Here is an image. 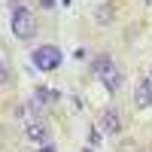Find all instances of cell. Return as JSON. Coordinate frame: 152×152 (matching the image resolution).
<instances>
[{"instance_id":"cell-1","label":"cell","mask_w":152,"mask_h":152,"mask_svg":"<svg viewBox=\"0 0 152 152\" xmlns=\"http://www.w3.org/2000/svg\"><path fill=\"white\" fill-rule=\"evenodd\" d=\"M9 28H12V37H15V40L28 43L31 37L37 34V18H34V12H31L28 6L18 9V12H12V15H9Z\"/></svg>"},{"instance_id":"cell-2","label":"cell","mask_w":152,"mask_h":152,"mask_svg":"<svg viewBox=\"0 0 152 152\" xmlns=\"http://www.w3.org/2000/svg\"><path fill=\"white\" fill-rule=\"evenodd\" d=\"M31 61H34L37 70L52 73V70L61 67V49H58V46H49V43H46V46H37L34 55H31Z\"/></svg>"},{"instance_id":"cell-3","label":"cell","mask_w":152,"mask_h":152,"mask_svg":"<svg viewBox=\"0 0 152 152\" xmlns=\"http://www.w3.org/2000/svg\"><path fill=\"white\" fill-rule=\"evenodd\" d=\"M55 100H58V91H46V88H37V91L31 94V100H28V104H31V110L37 113V116H43V113L49 110V104H55Z\"/></svg>"},{"instance_id":"cell-4","label":"cell","mask_w":152,"mask_h":152,"mask_svg":"<svg viewBox=\"0 0 152 152\" xmlns=\"http://www.w3.org/2000/svg\"><path fill=\"white\" fill-rule=\"evenodd\" d=\"M134 104H137V110L152 107V79H140L134 85Z\"/></svg>"},{"instance_id":"cell-5","label":"cell","mask_w":152,"mask_h":152,"mask_svg":"<svg viewBox=\"0 0 152 152\" xmlns=\"http://www.w3.org/2000/svg\"><path fill=\"white\" fill-rule=\"evenodd\" d=\"M28 140L40 143V146L52 143V134H49V125H46L43 119H37V122H31V125H28Z\"/></svg>"},{"instance_id":"cell-6","label":"cell","mask_w":152,"mask_h":152,"mask_svg":"<svg viewBox=\"0 0 152 152\" xmlns=\"http://www.w3.org/2000/svg\"><path fill=\"white\" fill-rule=\"evenodd\" d=\"M100 131H104V134H119L122 131L119 110H104V116H100Z\"/></svg>"},{"instance_id":"cell-7","label":"cell","mask_w":152,"mask_h":152,"mask_svg":"<svg viewBox=\"0 0 152 152\" xmlns=\"http://www.w3.org/2000/svg\"><path fill=\"white\" fill-rule=\"evenodd\" d=\"M122 79H125V76H122V70H119L116 64H113V67H110L104 76H100V82H104V88H107L110 94H116L119 88H122Z\"/></svg>"},{"instance_id":"cell-8","label":"cell","mask_w":152,"mask_h":152,"mask_svg":"<svg viewBox=\"0 0 152 152\" xmlns=\"http://www.w3.org/2000/svg\"><path fill=\"white\" fill-rule=\"evenodd\" d=\"M110 67H113V58H110L107 52H100V55H94V58H91V73L97 76V79H100V76H104Z\"/></svg>"},{"instance_id":"cell-9","label":"cell","mask_w":152,"mask_h":152,"mask_svg":"<svg viewBox=\"0 0 152 152\" xmlns=\"http://www.w3.org/2000/svg\"><path fill=\"white\" fill-rule=\"evenodd\" d=\"M113 15H116V9H113L110 3H104V6H97V12H94V18H97L100 24H107V21H113Z\"/></svg>"},{"instance_id":"cell-10","label":"cell","mask_w":152,"mask_h":152,"mask_svg":"<svg viewBox=\"0 0 152 152\" xmlns=\"http://www.w3.org/2000/svg\"><path fill=\"white\" fill-rule=\"evenodd\" d=\"M9 82V64H6V55L0 52V85Z\"/></svg>"},{"instance_id":"cell-11","label":"cell","mask_w":152,"mask_h":152,"mask_svg":"<svg viewBox=\"0 0 152 152\" xmlns=\"http://www.w3.org/2000/svg\"><path fill=\"white\" fill-rule=\"evenodd\" d=\"M9 9H12V12H18V9H24V0H9Z\"/></svg>"},{"instance_id":"cell-12","label":"cell","mask_w":152,"mask_h":152,"mask_svg":"<svg viewBox=\"0 0 152 152\" xmlns=\"http://www.w3.org/2000/svg\"><path fill=\"white\" fill-rule=\"evenodd\" d=\"M40 152H58V149H55L52 143H46V146H40Z\"/></svg>"},{"instance_id":"cell-13","label":"cell","mask_w":152,"mask_h":152,"mask_svg":"<svg viewBox=\"0 0 152 152\" xmlns=\"http://www.w3.org/2000/svg\"><path fill=\"white\" fill-rule=\"evenodd\" d=\"M40 3H43L46 9H52V6H55V3H52V0H40Z\"/></svg>"},{"instance_id":"cell-14","label":"cell","mask_w":152,"mask_h":152,"mask_svg":"<svg viewBox=\"0 0 152 152\" xmlns=\"http://www.w3.org/2000/svg\"><path fill=\"white\" fill-rule=\"evenodd\" d=\"M82 152H91V149H82Z\"/></svg>"},{"instance_id":"cell-15","label":"cell","mask_w":152,"mask_h":152,"mask_svg":"<svg viewBox=\"0 0 152 152\" xmlns=\"http://www.w3.org/2000/svg\"><path fill=\"white\" fill-rule=\"evenodd\" d=\"M149 79H152V70H149Z\"/></svg>"}]
</instances>
